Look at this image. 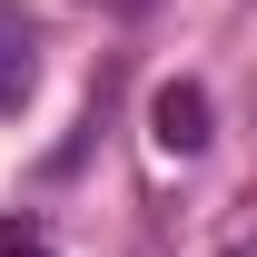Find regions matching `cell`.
Instances as JSON below:
<instances>
[{
    "mask_svg": "<svg viewBox=\"0 0 257 257\" xmlns=\"http://www.w3.org/2000/svg\"><path fill=\"white\" fill-rule=\"evenodd\" d=\"M40 89V20L20 0H0V119H20Z\"/></svg>",
    "mask_w": 257,
    "mask_h": 257,
    "instance_id": "6da1fadb",
    "label": "cell"
},
{
    "mask_svg": "<svg viewBox=\"0 0 257 257\" xmlns=\"http://www.w3.org/2000/svg\"><path fill=\"white\" fill-rule=\"evenodd\" d=\"M159 149L168 159H188V149H208V89H159Z\"/></svg>",
    "mask_w": 257,
    "mask_h": 257,
    "instance_id": "7a4b0ae2",
    "label": "cell"
},
{
    "mask_svg": "<svg viewBox=\"0 0 257 257\" xmlns=\"http://www.w3.org/2000/svg\"><path fill=\"white\" fill-rule=\"evenodd\" d=\"M0 257H60L40 227H20V218H0Z\"/></svg>",
    "mask_w": 257,
    "mask_h": 257,
    "instance_id": "3957f363",
    "label": "cell"
},
{
    "mask_svg": "<svg viewBox=\"0 0 257 257\" xmlns=\"http://www.w3.org/2000/svg\"><path fill=\"white\" fill-rule=\"evenodd\" d=\"M99 10H149V0H99Z\"/></svg>",
    "mask_w": 257,
    "mask_h": 257,
    "instance_id": "277c9868",
    "label": "cell"
},
{
    "mask_svg": "<svg viewBox=\"0 0 257 257\" xmlns=\"http://www.w3.org/2000/svg\"><path fill=\"white\" fill-rule=\"evenodd\" d=\"M227 257H257V237H247V247H227Z\"/></svg>",
    "mask_w": 257,
    "mask_h": 257,
    "instance_id": "5b68a950",
    "label": "cell"
}]
</instances>
